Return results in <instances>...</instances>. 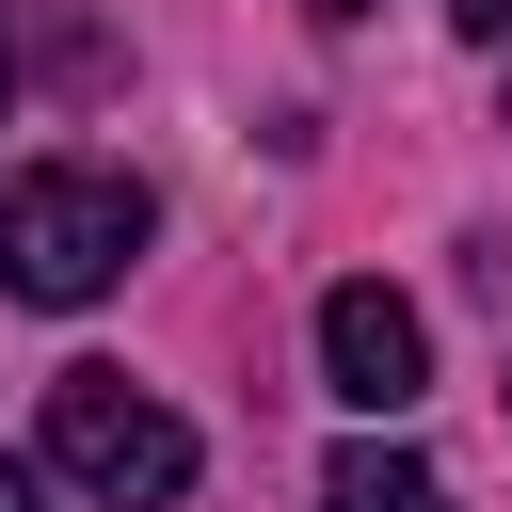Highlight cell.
<instances>
[{
  "instance_id": "1",
  "label": "cell",
  "mask_w": 512,
  "mask_h": 512,
  "mask_svg": "<svg viewBox=\"0 0 512 512\" xmlns=\"http://www.w3.org/2000/svg\"><path fill=\"white\" fill-rule=\"evenodd\" d=\"M144 176L128 160H16L0 176V288L16 304H96V288H128V256H144Z\"/></svg>"
},
{
  "instance_id": "3",
  "label": "cell",
  "mask_w": 512,
  "mask_h": 512,
  "mask_svg": "<svg viewBox=\"0 0 512 512\" xmlns=\"http://www.w3.org/2000/svg\"><path fill=\"white\" fill-rule=\"evenodd\" d=\"M320 384H336L352 416H400V400H432V320H416L384 272H352V288L320 304Z\"/></svg>"
},
{
  "instance_id": "7",
  "label": "cell",
  "mask_w": 512,
  "mask_h": 512,
  "mask_svg": "<svg viewBox=\"0 0 512 512\" xmlns=\"http://www.w3.org/2000/svg\"><path fill=\"white\" fill-rule=\"evenodd\" d=\"M304 16H320V32H352V16H384V0H304Z\"/></svg>"
},
{
  "instance_id": "4",
  "label": "cell",
  "mask_w": 512,
  "mask_h": 512,
  "mask_svg": "<svg viewBox=\"0 0 512 512\" xmlns=\"http://www.w3.org/2000/svg\"><path fill=\"white\" fill-rule=\"evenodd\" d=\"M320 512H448V480H432L416 448H384V432H368V448H336V464H320Z\"/></svg>"
},
{
  "instance_id": "6",
  "label": "cell",
  "mask_w": 512,
  "mask_h": 512,
  "mask_svg": "<svg viewBox=\"0 0 512 512\" xmlns=\"http://www.w3.org/2000/svg\"><path fill=\"white\" fill-rule=\"evenodd\" d=\"M0 512H64V496H48V464H16V448H0Z\"/></svg>"
},
{
  "instance_id": "2",
  "label": "cell",
  "mask_w": 512,
  "mask_h": 512,
  "mask_svg": "<svg viewBox=\"0 0 512 512\" xmlns=\"http://www.w3.org/2000/svg\"><path fill=\"white\" fill-rule=\"evenodd\" d=\"M48 464L80 496H112V512H160V496H192V416L144 400L128 368H64L48 384Z\"/></svg>"
},
{
  "instance_id": "5",
  "label": "cell",
  "mask_w": 512,
  "mask_h": 512,
  "mask_svg": "<svg viewBox=\"0 0 512 512\" xmlns=\"http://www.w3.org/2000/svg\"><path fill=\"white\" fill-rule=\"evenodd\" d=\"M448 32H464V48H496V64H512V0H448Z\"/></svg>"
},
{
  "instance_id": "9",
  "label": "cell",
  "mask_w": 512,
  "mask_h": 512,
  "mask_svg": "<svg viewBox=\"0 0 512 512\" xmlns=\"http://www.w3.org/2000/svg\"><path fill=\"white\" fill-rule=\"evenodd\" d=\"M496 400H512V384H496Z\"/></svg>"
},
{
  "instance_id": "8",
  "label": "cell",
  "mask_w": 512,
  "mask_h": 512,
  "mask_svg": "<svg viewBox=\"0 0 512 512\" xmlns=\"http://www.w3.org/2000/svg\"><path fill=\"white\" fill-rule=\"evenodd\" d=\"M0 112H16V16H0Z\"/></svg>"
}]
</instances>
